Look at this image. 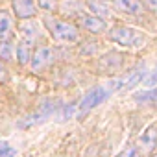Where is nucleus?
<instances>
[{"mask_svg":"<svg viewBox=\"0 0 157 157\" xmlns=\"http://www.w3.org/2000/svg\"><path fill=\"white\" fill-rule=\"evenodd\" d=\"M17 59H19L21 65H26L32 59V56H30V43L28 41H22L19 44V48H17Z\"/></svg>","mask_w":157,"mask_h":157,"instance_id":"obj_14","label":"nucleus"},{"mask_svg":"<svg viewBox=\"0 0 157 157\" xmlns=\"http://www.w3.org/2000/svg\"><path fill=\"white\" fill-rule=\"evenodd\" d=\"M21 32H22L24 39H26L30 44L39 37V30H37V24H35V22H22V24H21Z\"/></svg>","mask_w":157,"mask_h":157,"instance_id":"obj_11","label":"nucleus"},{"mask_svg":"<svg viewBox=\"0 0 157 157\" xmlns=\"http://www.w3.org/2000/svg\"><path fill=\"white\" fill-rule=\"evenodd\" d=\"M96 15H102V17H109L111 15V10L107 6H104L102 2H96V0H89V4H87Z\"/></svg>","mask_w":157,"mask_h":157,"instance_id":"obj_16","label":"nucleus"},{"mask_svg":"<svg viewBox=\"0 0 157 157\" xmlns=\"http://www.w3.org/2000/svg\"><path fill=\"white\" fill-rule=\"evenodd\" d=\"M139 151L142 153H151L157 148V126H150L144 129V133L137 139Z\"/></svg>","mask_w":157,"mask_h":157,"instance_id":"obj_4","label":"nucleus"},{"mask_svg":"<svg viewBox=\"0 0 157 157\" xmlns=\"http://www.w3.org/2000/svg\"><path fill=\"white\" fill-rule=\"evenodd\" d=\"M39 6L46 11H54L57 8V0H39Z\"/></svg>","mask_w":157,"mask_h":157,"instance_id":"obj_18","label":"nucleus"},{"mask_svg":"<svg viewBox=\"0 0 157 157\" xmlns=\"http://www.w3.org/2000/svg\"><path fill=\"white\" fill-rule=\"evenodd\" d=\"M13 43L11 41H2V44H0V59L4 61H10L13 59Z\"/></svg>","mask_w":157,"mask_h":157,"instance_id":"obj_15","label":"nucleus"},{"mask_svg":"<svg viewBox=\"0 0 157 157\" xmlns=\"http://www.w3.org/2000/svg\"><path fill=\"white\" fill-rule=\"evenodd\" d=\"M13 155H15V150L8 142L0 140V157H13Z\"/></svg>","mask_w":157,"mask_h":157,"instance_id":"obj_17","label":"nucleus"},{"mask_svg":"<svg viewBox=\"0 0 157 157\" xmlns=\"http://www.w3.org/2000/svg\"><path fill=\"white\" fill-rule=\"evenodd\" d=\"M117 8L124 13H131V15H140L142 13V2L140 0H115Z\"/></svg>","mask_w":157,"mask_h":157,"instance_id":"obj_9","label":"nucleus"},{"mask_svg":"<svg viewBox=\"0 0 157 157\" xmlns=\"http://www.w3.org/2000/svg\"><path fill=\"white\" fill-rule=\"evenodd\" d=\"M122 63H124V56H122V54H118V52H109V54H105V56L100 57L98 68H100L102 72L113 74V72H117V70L122 67Z\"/></svg>","mask_w":157,"mask_h":157,"instance_id":"obj_5","label":"nucleus"},{"mask_svg":"<svg viewBox=\"0 0 157 157\" xmlns=\"http://www.w3.org/2000/svg\"><path fill=\"white\" fill-rule=\"evenodd\" d=\"M98 2H104V4H107V2H111V0H98Z\"/></svg>","mask_w":157,"mask_h":157,"instance_id":"obj_22","label":"nucleus"},{"mask_svg":"<svg viewBox=\"0 0 157 157\" xmlns=\"http://www.w3.org/2000/svg\"><path fill=\"white\" fill-rule=\"evenodd\" d=\"M151 157H157V155H151Z\"/></svg>","mask_w":157,"mask_h":157,"instance_id":"obj_24","label":"nucleus"},{"mask_svg":"<svg viewBox=\"0 0 157 157\" xmlns=\"http://www.w3.org/2000/svg\"><path fill=\"white\" fill-rule=\"evenodd\" d=\"M144 4H146L153 13H157V0H144Z\"/></svg>","mask_w":157,"mask_h":157,"instance_id":"obj_20","label":"nucleus"},{"mask_svg":"<svg viewBox=\"0 0 157 157\" xmlns=\"http://www.w3.org/2000/svg\"><path fill=\"white\" fill-rule=\"evenodd\" d=\"M54 61V52H52V48H48V46H41V48H37L35 50V54H33V57H32V68L37 72V70H43L46 65H50Z\"/></svg>","mask_w":157,"mask_h":157,"instance_id":"obj_6","label":"nucleus"},{"mask_svg":"<svg viewBox=\"0 0 157 157\" xmlns=\"http://www.w3.org/2000/svg\"><path fill=\"white\" fill-rule=\"evenodd\" d=\"M109 39L122 44V46H142L144 44V35L133 28L122 26V28H113L109 32Z\"/></svg>","mask_w":157,"mask_h":157,"instance_id":"obj_1","label":"nucleus"},{"mask_svg":"<svg viewBox=\"0 0 157 157\" xmlns=\"http://www.w3.org/2000/svg\"><path fill=\"white\" fill-rule=\"evenodd\" d=\"M80 22L85 30H89L93 33H102L105 30V21L100 19V17H82Z\"/></svg>","mask_w":157,"mask_h":157,"instance_id":"obj_8","label":"nucleus"},{"mask_svg":"<svg viewBox=\"0 0 157 157\" xmlns=\"http://www.w3.org/2000/svg\"><path fill=\"white\" fill-rule=\"evenodd\" d=\"M135 100L140 104H150V105H157V89H150V91H142L135 94Z\"/></svg>","mask_w":157,"mask_h":157,"instance_id":"obj_12","label":"nucleus"},{"mask_svg":"<svg viewBox=\"0 0 157 157\" xmlns=\"http://www.w3.org/2000/svg\"><path fill=\"white\" fill-rule=\"evenodd\" d=\"M50 33L56 41H76L78 39V28L65 21H48Z\"/></svg>","mask_w":157,"mask_h":157,"instance_id":"obj_2","label":"nucleus"},{"mask_svg":"<svg viewBox=\"0 0 157 157\" xmlns=\"http://www.w3.org/2000/svg\"><path fill=\"white\" fill-rule=\"evenodd\" d=\"M122 155H124V157H139V150L133 148V146H128V148L122 151Z\"/></svg>","mask_w":157,"mask_h":157,"instance_id":"obj_19","label":"nucleus"},{"mask_svg":"<svg viewBox=\"0 0 157 157\" xmlns=\"http://www.w3.org/2000/svg\"><path fill=\"white\" fill-rule=\"evenodd\" d=\"M144 78V68L142 70H135V72H131L126 80H122V89H131V87H135L140 80Z\"/></svg>","mask_w":157,"mask_h":157,"instance_id":"obj_13","label":"nucleus"},{"mask_svg":"<svg viewBox=\"0 0 157 157\" xmlns=\"http://www.w3.org/2000/svg\"><path fill=\"white\" fill-rule=\"evenodd\" d=\"M13 11L19 19L26 21V19H32L35 15L37 8H35L33 0H13Z\"/></svg>","mask_w":157,"mask_h":157,"instance_id":"obj_7","label":"nucleus"},{"mask_svg":"<svg viewBox=\"0 0 157 157\" xmlns=\"http://www.w3.org/2000/svg\"><path fill=\"white\" fill-rule=\"evenodd\" d=\"M117 157H124V155H122V153H120V155H117Z\"/></svg>","mask_w":157,"mask_h":157,"instance_id":"obj_23","label":"nucleus"},{"mask_svg":"<svg viewBox=\"0 0 157 157\" xmlns=\"http://www.w3.org/2000/svg\"><path fill=\"white\" fill-rule=\"evenodd\" d=\"M107 96H109V91H107V89H104V87H93V89L83 96V100H82L80 107H78V111H80V115H85V113H89L91 109H94L96 105H100Z\"/></svg>","mask_w":157,"mask_h":157,"instance_id":"obj_3","label":"nucleus"},{"mask_svg":"<svg viewBox=\"0 0 157 157\" xmlns=\"http://www.w3.org/2000/svg\"><path fill=\"white\" fill-rule=\"evenodd\" d=\"M11 28H13V22H11L10 13L0 11V39L8 41L11 37Z\"/></svg>","mask_w":157,"mask_h":157,"instance_id":"obj_10","label":"nucleus"},{"mask_svg":"<svg viewBox=\"0 0 157 157\" xmlns=\"http://www.w3.org/2000/svg\"><path fill=\"white\" fill-rule=\"evenodd\" d=\"M155 74H157V68H155Z\"/></svg>","mask_w":157,"mask_h":157,"instance_id":"obj_25","label":"nucleus"},{"mask_svg":"<svg viewBox=\"0 0 157 157\" xmlns=\"http://www.w3.org/2000/svg\"><path fill=\"white\" fill-rule=\"evenodd\" d=\"M8 80V72H6V68H4V65L0 63V83H4Z\"/></svg>","mask_w":157,"mask_h":157,"instance_id":"obj_21","label":"nucleus"}]
</instances>
